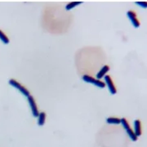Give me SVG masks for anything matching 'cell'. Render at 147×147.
Here are the masks:
<instances>
[{"mask_svg": "<svg viewBox=\"0 0 147 147\" xmlns=\"http://www.w3.org/2000/svg\"><path fill=\"white\" fill-rule=\"evenodd\" d=\"M82 79L84 81L88 83H92L95 86L100 88H103L105 87V84L104 82L99 80H96L92 76L88 75H84L82 77Z\"/></svg>", "mask_w": 147, "mask_h": 147, "instance_id": "obj_2", "label": "cell"}, {"mask_svg": "<svg viewBox=\"0 0 147 147\" xmlns=\"http://www.w3.org/2000/svg\"><path fill=\"white\" fill-rule=\"evenodd\" d=\"M109 69H110V67L108 65H105L97 74L96 75L97 79H100L102 78L103 76L109 71Z\"/></svg>", "mask_w": 147, "mask_h": 147, "instance_id": "obj_7", "label": "cell"}, {"mask_svg": "<svg viewBox=\"0 0 147 147\" xmlns=\"http://www.w3.org/2000/svg\"><path fill=\"white\" fill-rule=\"evenodd\" d=\"M107 123L111 124H119L120 123V119L119 118L114 117H111L108 118L107 119Z\"/></svg>", "mask_w": 147, "mask_h": 147, "instance_id": "obj_9", "label": "cell"}, {"mask_svg": "<svg viewBox=\"0 0 147 147\" xmlns=\"http://www.w3.org/2000/svg\"><path fill=\"white\" fill-rule=\"evenodd\" d=\"M0 39L5 44H7L10 42L8 37L7 36L5 33L1 30H0Z\"/></svg>", "mask_w": 147, "mask_h": 147, "instance_id": "obj_10", "label": "cell"}, {"mask_svg": "<svg viewBox=\"0 0 147 147\" xmlns=\"http://www.w3.org/2000/svg\"><path fill=\"white\" fill-rule=\"evenodd\" d=\"M82 2L81 1H74V2H70L66 6V9L67 10H69L70 9L76 6L80 5V4L82 3Z\"/></svg>", "mask_w": 147, "mask_h": 147, "instance_id": "obj_12", "label": "cell"}, {"mask_svg": "<svg viewBox=\"0 0 147 147\" xmlns=\"http://www.w3.org/2000/svg\"><path fill=\"white\" fill-rule=\"evenodd\" d=\"M38 124L39 126H42L45 123L46 120V114L44 112L40 113L38 116Z\"/></svg>", "mask_w": 147, "mask_h": 147, "instance_id": "obj_8", "label": "cell"}, {"mask_svg": "<svg viewBox=\"0 0 147 147\" xmlns=\"http://www.w3.org/2000/svg\"><path fill=\"white\" fill-rule=\"evenodd\" d=\"M120 121H121L120 123L122 124L123 127L126 130L130 128L129 124V123L126 120V119L125 118H123L120 119Z\"/></svg>", "mask_w": 147, "mask_h": 147, "instance_id": "obj_13", "label": "cell"}, {"mask_svg": "<svg viewBox=\"0 0 147 147\" xmlns=\"http://www.w3.org/2000/svg\"><path fill=\"white\" fill-rule=\"evenodd\" d=\"M9 83L11 86H12L13 87L15 88L18 89L24 96L28 97L30 95L29 90L24 86H23L20 82H19L15 79H11L10 80Z\"/></svg>", "mask_w": 147, "mask_h": 147, "instance_id": "obj_1", "label": "cell"}, {"mask_svg": "<svg viewBox=\"0 0 147 147\" xmlns=\"http://www.w3.org/2000/svg\"><path fill=\"white\" fill-rule=\"evenodd\" d=\"M127 14L129 18L131 20V23L134 27L138 28L140 26V22L137 18L136 13L135 11L130 10L127 12Z\"/></svg>", "mask_w": 147, "mask_h": 147, "instance_id": "obj_4", "label": "cell"}, {"mask_svg": "<svg viewBox=\"0 0 147 147\" xmlns=\"http://www.w3.org/2000/svg\"><path fill=\"white\" fill-rule=\"evenodd\" d=\"M105 79L107 84V86H108L110 92L111 94H115L117 93V88H116L113 81L112 79H111L110 76L108 75L105 76Z\"/></svg>", "mask_w": 147, "mask_h": 147, "instance_id": "obj_5", "label": "cell"}, {"mask_svg": "<svg viewBox=\"0 0 147 147\" xmlns=\"http://www.w3.org/2000/svg\"><path fill=\"white\" fill-rule=\"evenodd\" d=\"M126 131L127 134L129 135V136L132 141L135 142L137 140L138 137L135 134V132L132 130V129L130 128L129 129H128Z\"/></svg>", "mask_w": 147, "mask_h": 147, "instance_id": "obj_11", "label": "cell"}, {"mask_svg": "<svg viewBox=\"0 0 147 147\" xmlns=\"http://www.w3.org/2000/svg\"><path fill=\"white\" fill-rule=\"evenodd\" d=\"M27 98H28V102L30 104L32 115L35 117H38L39 113L36 101H35L34 98L31 95H30Z\"/></svg>", "mask_w": 147, "mask_h": 147, "instance_id": "obj_3", "label": "cell"}, {"mask_svg": "<svg viewBox=\"0 0 147 147\" xmlns=\"http://www.w3.org/2000/svg\"><path fill=\"white\" fill-rule=\"evenodd\" d=\"M136 4L142 7L146 8L147 7V2H136Z\"/></svg>", "mask_w": 147, "mask_h": 147, "instance_id": "obj_14", "label": "cell"}, {"mask_svg": "<svg viewBox=\"0 0 147 147\" xmlns=\"http://www.w3.org/2000/svg\"><path fill=\"white\" fill-rule=\"evenodd\" d=\"M134 128L135 134L137 136H140L142 134V124L139 119H136L134 121Z\"/></svg>", "mask_w": 147, "mask_h": 147, "instance_id": "obj_6", "label": "cell"}]
</instances>
